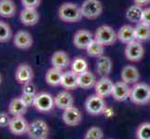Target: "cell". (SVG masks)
<instances>
[{"label":"cell","mask_w":150,"mask_h":139,"mask_svg":"<svg viewBox=\"0 0 150 139\" xmlns=\"http://www.w3.org/2000/svg\"><path fill=\"white\" fill-rule=\"evenodd\" d=\"M35 96L37 95H34V94H25V93H22L21 95V99L23 101V103L26 105L28 108L31 106H34L35 104Z\"/></svg>","instance_id":"cell-34"},{"label":"cell","mask_w":150,"mask_h":139,"mask_svg":"<svg viewBox=\"0 0 150 139\" xmlns=\"http://www.w3.org/2000/svg\"><path fill=\"white\" fill-rule=\"evenodd\" d=\"M1 83H2V76L0 74V85H1Z\"/></svg>","instance_id":"cell-41"},{"label":"cell","mask_w":150,"mask_h":139,"mask_svg":"<svg viewBox=\"0 0 150 139\" xmlns=\"http://www.w3.org/2000/svg\"><path fill=\"white\" fill-rule=\"evenodd\" d=\"M85 110L92 116L103 114L106 110V103L105 98L96 94L90 96L85 102Z\"/></svg>","instance_id":"cell-5"},{"label":"cell","mask_w":150,"mask_h":139,"mask_svg":"<svg viewBox=\"0 0 150 139\" xmlns=\"http://www.w3.org/2000/svg\"><path fill=\"white\" fill-rule=\"evenodd\" d=\"M49 126L43 120H35L29 123L26 135L30 139H44L49 135Z\"/></svg>","instance_id":"cell-6"},{"label":"cell","mask_w":150,"mask_h":139,"mask_svg":"<svg viewBox=\"0 0 150 139\" xmlns=\"http://www.w3.org/2000/svg\"><path fill=\"white\" fill-rule=\"evenodd\" d=\"M22 6L25 8H37L40 6L41 0H21Z\"/></svg>","instance_id":"cell-35"},{"label":"cell","mask_w":150,"mask_h":139,"mask_svg":"<svg viewBox=\"0 0 150 139\" xmlns=\"http://www.w3.org/2000/svg\"><path fill=\"white\" fill-rule=\"evenodd\" d=\"M108 139H112V138H108Z\"/></svg>","instance_id":"cell-42"},{"label":"cell","mask_w":150,"mask_h":139,"mask_svg":"<svg viewBox=\"0 0 150 139\" xmlns=\"http://www.w3.org/2000/svg\"><path fill=\"white\" fill-rule=\"evenodd\" d=\"M29 123L24 119L23 116H16L12 117L10 123L8 125V129L10 133L14 136H21L27 133Z\"/></svg>","instance_id":"cell-13"},{"label":"cell","mask_w":150,"mask_h":139,"mask_svg":"<svg viewBox=\"0 0 150 139\" xmlns=\"http://www.w3.org/2000/svg\"><path fill=\"white\" fill-rule=\"evenodd\" d=\"M130 100L135 105H146L150 101V85L137 83L131 89Z\"/></svg>","instance_id":"cell-2"},{"label":"cell","mask_w":150,"mask_h":139,"mask_svg":"<svg viewBox=\"0 0 150 139\" xmlns=\"http://www.w3.org/2000/svg\"><path fill=\"white\" fill-rule=\"evenodd\" d=\"M50 62L53 68L59 69L61 71H64L71 65V59L70 57L65 51L58 50L55 51L52 54V56H51Z\"/></svg>","instance_id":"cell-15"},{"label":"cell","mask_w":150,"mask_h":139,"mask_svg":"<svg viewBox=\"0 0 150 139\" xmlns=\"http://www.w3.org/2000/svg\"><path fill=\"white\" fill-rule=\"evenodd\" d=\"M141 22L147 24L150 26V8H146L143 10V14H142V20Z\"/></svg>","instance_id":"cell-38"},{"label":"cell","mask_w":150,"mask_h":139,"mask_svg":"<svg viewBox=\"0 0 150 139\" xmlns=\"http://www.w3.org/2000/svg\"><path fill=\"white\" fill-rule=\"evenodd\" d=\"M133 4L139 5V6L144 8L150 4V0H133Z\"/></svg>","instance_id":"cell-39"},{"label":"cell","mask_w":150,"mask_h":139,"mask_svg":"<svg viewBox=\"0 0 150 139\" xmlns=\"http://www.w3.org/2000/svg\"><path fill=\"white\" fill-rule=\"evenodd\" d=\"M113 85L114 83L111 79H109L108 77H101L96 82V84L94 85L95 94L103 97V98H105V97L112 95Z\"/></svg>","instance_id":"cell-17"},{"label":"cell","mask_w":150,"mask_h":139,"mask_svg":"<svg viewBox=\"0 0 150 139\" xmlns=\"http://www.w3.org/2000/svg\"><path fill=\"white\" fill-rule=\"evenodd\" d=\"M64 71H61L56 68H50L48 70L45 75V80L47 84L50 86H59L61 85L62 78H63Z\"/></svg>","instance_id":"cell-27"},{"label":"cell","mask_w":150,"mask_h":139,"mask_svg":"<svg viewBox=\"0 0 150 139\" xmlns=\"http://www.w3.org/2000/svg\"><path fill=\"white\" fill-rule=\"evenodd\" d=\"M28 107L21 99V97H15L8 104V113L12 117L23 116L27 111Z\"/></svg>","instance_id":"cell-21"},{"label":"cell","mask_w":150,"mask_h":139,"mask_svg":"<svg viewBox=\"0 0 150 139\" xmlns=\"http://www.w3.org/2000/svg\"><path fill=\"white\" fill-rule=\"evenodd\" d=\"M17 12V8L13 0H0V17L10 19Z\"/></svg>","instance_id":"cell-25"},{"label":"cell","mask_w":150,"mask_h":139,"mask_svg":"<svg viewBox=\"0 0 150 139\" xmlns=\"http://www.w3.org/2000/svg\"><path fill=\"white\" fill-rule=\"evenodd\" d=\"M22 93H25V94H34L37 95V87L33 84V82H30L25 85H23L22 87Z\"/></svg>","instance_id":"cell-37"},{"label":"cell","mask_w":150,"mask_h":139,"mask_svg":"<svg viewBox=\"0 0 150 139\" xmlns=\"http://www.w3.org/2000/svg\"><path fill=\"white\" fill-rule=\"evenodd\" d=\"M20 20L24 26H34L39 20V13L38 9L23 8L20 13Z\"/></svg>","instance_id":"cell-18"},{"label":"cell","mask_w":150,"mask_h":139,"mask_svg":"<svg viewBox=\"0 0 150 139\" xmlns=\"http://www.w3.org/2000/svg\"><path fill=\"white\" fill-rule=\"evenodd\" d=\"M85 135L90 136L93 139H103V132L100 127L92 126L86 132Z\"/></svg>","instance_id":"cell-33"},{"label":"cell","mask_w":150,"mask_h":139,"mask_svg":"<svg viewBox=\"0 0 150 139\" xmlns=\"http://www.w3.org/2000/svg\"><path fill=\"white\" fill-rule=\"evenodd\" d=\"M94 39L102 44L103 46H109L114 45L117 40V34L109 25H101L98 27L94 34Z\"/></svg>","instance_id":"cell-3"},{"label":"cell","mask_w":150,"mask_h":139,"mask_svg":"<svg viewBox=\"0 0 150 139\" xmlns=\"http://www.w3.org/2000/svg\"><path fill=\"white\" fill-rule=\"evenodd\" d=\"M143 10H144L143 7L139 6V5L136 4L132 5L126 10V19L130 22H133L135 24L141 22Z\"/></svg>","instance_id":"cell-28"},{"label":"cell","mask_w":150,"mask_h":139,"mask_svg":"<svg viewBox=\"0 0 150 139\" xmlns=\"http://www.w3.org/2000/svg\"><path fill=\"white\" fill-rule=\"evenodd\" d=\"M15 79L18 84L22 85L32 82L34 79V71L32 67L26 63L20 64L15 71Z\"/></svg>","instance_id":"cell-10"},{"label":"cell","mask_w":150,"mask_h":139,"mask_svg":"<svg viewBox=\"0 0 150 139\" xmlns=\"http://www.w3.org/2000/svg\"><path fill=\"white\" fill-rule=\"evenodd\" d=\"M124 54L128 60L132 62H139L141 59H143L144 56V48L141 42L136 40L132 41L125 46Z\"/></svg>","instance_id":"cell-8"},{"label":"cell","mask_w":150,"mask_h":139,"mask_svg":"<svg viewBox=\"0 0 150 139\" xmlns=\"http://www.w3.org/2000/svg\"><path fill=\"white\" fill-rule=\"evenodd\" d=\"M61 85L64 89L68 90H75L79 87V79H77V74L74 73L73 71H66L63 74Z\"/></svg>","instance_id":"cell-22"},{"label":"cell","mask_w":150,"mask_h":139,"mask_svg":"<svg viewBox=\"0 0 150 139\" xmlns=\"http://www.w3.org/2000/svg\"><path fill=\"white\" fill-rule=\"evenodd\" d=\"M117 40L122 44H129L132 41L135 40L134 37V27L130 24H125L118 29L117 31Z\"/></svg>","instance_id":"cell-23"},{"label":"cell","mask_w":150,"mask_h":139,"mask_svg":"<svg viewBox=\"0 0 150 139\" xmlns=\"http://www.w3.org/2000/svg\"><path fill=\"white\" fill-rule=\"evenodd\" d=\"M11 117L9 116V113L7 112H0V128L8 127Z\"/></svg>","instance_id":"cell-36"},{"label":"cell","mask_w":150,"mask_h":139,"mask_svg":"<svg viewBox=\"0 0 150 139\" xmlns=\"http://www.w3.org/2000/svg\"><path fill=\"white\" fill-rule=\"evenodd\" d=\"M136 139H150V122H146L139 124L135 131Z\"/></svg>","instance_id":"cell-32"},{"label":"cell","mask_w":150,"mask_h":139,"mask_svg":"<svg viewBox=\"0 0 150 139\" xmlns=\"http://www.w3.org/2000/svg\"><path fill=\"white\" fill-rule=\"evenodd\" d=\"M83 18L95 20L103 14V6L100 0H85L80 6Z\"/></svg>","instance_id":"cell-4"},{"label":"cell","mask_w":150,"mask_h":139,"mask_svg":"<svg viewBox=\"0 0 150 139\" xmlns=\"http://www.w3.org/2000/svg\"><path fill=\"white\" fill-rule=\"evenodd\" d=\"M86 51H87V55L89 57H91V58H99V57L103 55V52H105V46H103L102 44H100L99 42H97V41L94 39L89 45Z\"/></svg>","instance_id":"cell-29"},{"label":"cell","mask_w":150,"mask_h":139,"mask_svg":"<svg viewBox=\"0 0 150 139\" xmlns=\"http://www.w3.org/2000/svg\"><path fill=\"white\" fill-rule=\"evenodd\" d=\"M58 17L62 22L68 23L77 22L83 18L80 6L71 2H66L61 5L58 9Z\"/></svg>","instance_id":"cell-1"},{"label":"cell","mask_w":150,"mask_h":139,"mask_svg":"<svg viewBox=\"0 0 150 139\" xmlns=\"http://www.w3.org/2000/svg\"><path fill=\"white\" fill-rule=\"evenodd\" d=\"M33 36L27 31L20 30L13 36V44L17 48L27 50L33 45Z\"/></svg>","instance_id":"cell-11"},{"label":"cell","mask_w":150,"mask_h":139,"mask_svg":"<svg viewBox=\"0 0 150 139\" xmlns=\"http://www.w3.org/2000/svg\"><path fill=\"white\" fill-rule=\"evenodd\" d=\"M35 109L38 112L47 113L53 110L55 107L54 97L50 93L47 92H40L37 94L34 104Z\"/></svg>","instance_id":"cell-7"},{"label":"cell","mask_w":150,"mask_h":139,"mask_svg":"<svg viewBox=\"0 0 150 139\" xmlns=\"http://www.w3.org/2000/svg\"><path fill=\"white\" fill-rule=\"evenodd\" d=\"M62 118H63V121L66 125L76 126L80 124L82 121V113L79 109L73 106L64 110Z\"/></svg>","instance_id":"cell-14"},{"label":"cell","mask_w":150,"mask_h":139,"mask_svg":"<svg viewBox=\"0 0 150 139\" xmlns=\"http://www.w3.org/2000/svg\"><path fill=\"white\" fill-rule=\"evenodd\" d=\"M12 38V31L9 25L4 22L0 20V43H7Z\"/></svg>","instance_id":"cell-31"},{"label":"cell","mask_w":150,"mask_h":139,"mask_svg":"<svg viewBox=\"0 0 150 139\" xmlns=\"http://www.w3.org/2000/svg\"><path fill=\"white\" fill-rule=\"evenodd\" d=\"M84 139H93V138H91V137H90V136H88L87 135H85V136H84Z\"/></svg>","instance_id":"cell-40"},{"label":"cell","mask_w":150,"mask_h":139,"mask_svg":"<svg viewBox=\"0 0 150 139\" xmlns=\"http://www.w3.org/2000/svg\"><path fill=\"white\" fill-rule=\"evenodd\" d=\"M74 97L70 93L65 90V91H61L59 92L54 96V102L55 106L60 110H66L68 108H71L74 106Z\"/></svg>","instance_id":"cell-20"},{"label":"cell","mask_w":150,"mask_h":139,"mask_svg":"<svg viewBox=\"0 0 150 139\" xmlns=\"http://www.w3.org/2000/svg\"><path fill=\"white\" fill-rule=\"evenodd\" d=\"M134 37L139 42H147L150 40V26L143 22L136 23L134 26Z\"/></svg>","instance_id":"cell-26"},{"label":"cell","mask_w":150,"mask_h":139,"mask_svg":"<svg viewBox=\"0 0 150 139\" xmlns=\"http://www.w3.org/2000/svg\"><path fill=\"white\" fill-rule=\"evenodd\" d=\"M94 40V35L86 29L79 30L74 34L73 44L79 49H87L89 45Z\"/></svg>","instance_id":"cell-9"},{"label":"cell","mask_w":150,"mask_h":139,"mask_svg":"<svg viewBox=\"0 0 150 139\" xmlns=\"http://www.w3.org/2000/svg\"><path fill=\"white\" fill-rule=\"evenodd\" d=\"M131 89L132 87H130V85L124 83L123 81L116 82V83H114L111 96L117 101H125L128 98H130Z\"/></svg>","instance_id":"cell-12"},{"label":"cell","mask_w":150,"mask_h":139,"mask_svg":"<svg viewBox=\"0 0 150 139\" xmlns=\"http://www.w3.org/2000/svg\"><path fill=\"white\" fill-rule=\"evenodd\" d=\"M121 81L128 85H135L140 80V73L133 65L124 66L120 73Z\"/></svg>","instance_id":"cell-16"},{"label":"cell","mask_w":150,"mask_h":139,"mask_svg":"<svg viewBox=\"0 0 150 139\" xmlns=\"http://www.w3.org/2000/svg\"><path fill=\"white\" fill-rule=\"evenodd\" d=\"M77 79H79V88L86 89V90L94 87L97 82L95 75L90 71H86L80 74H77Z\"/></svg>","instance_id":"cell-24"},{"label":"cell","mask_w":150,"mask_h":139,"mask_svg":"<svg viewBox=\"0 0 150 139\" xmlns=\"http://www.w3.org/2000/svg\"><path fill=\"white\" fill-rule=\"evenodd\" d=\"M88 67H89L88 61L82 57H76L71 62V70L76 74H80L88 71Z\"/></svg>","instance_id":"cell-30"},{"label":"cell","mask_w":150,"mask_h":139,"mask_svg":"<svg viewBox=\"0 0 150 139\" xmlns=\"http://www.w3.org/2000/svg\"><path fill=\"white\" fill-rule=\"evenodd\" d=\"M44 139H48V138H44Z\"/></svg>","instance_id":"cell-43"},{"label":"cell","mask_w":150,"mask_h":139,"mask_svg":"<svg viewBox=\"0 0 150 139\" xmlns=\"http://www.w3.org/2000/svg\"><path fill=\"white\" fill-rule=\"evenodd\" d=\"M113 62L109 57L103 55L97 58L96 61V71L101 77H108L112 71Z\"/></svg>","instance_id":"cell-19"}]
</instances>
